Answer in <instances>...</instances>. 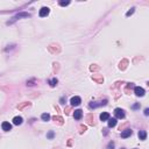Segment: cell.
Returning a JSON list of instances; mask_svg holds the SVG:
<instances>
[{"label":"cell","mask_w":149,"mask_h":149,"mask_svg":"<svg viewBox=\"0 0 149 149\" xmlns=\"http://www.w3.org/2000/svg\"><path fill=\"white\" fill-rule=\"evenodd\" d=\"M114 115H115V119H123L125 118V111L121 108H115Z\"/></svg>","instance_id":"cell-1"},{"label":"cell","mask_w":149,"mask_h":149,"mask_svg":"<svg viewBox=\"0 0 149 149\" xmlns=\"http://www.w3.org/2000/svg\"><path fill=\"white\" fill-rule=\"evenodd\" d=\"M134 92H135V94L138 97H143L144 96V93H146L144 88H140V86H135V88H134Z\"/></svg>","instance_id":"cell-2"},{"label":"cell","mask_w":149,"mask_h":149,"mask_svg":"<svg viewBox=\"0 0 149 149\" xmlns=\"http://www.w3.org/2000/svg\"><path fill=\"white\" fill-rule=\"evenodd\" d=\"M70 103H71V106H78V105H80V103H82V99L77 96L72 97L71 100H70Z\"/></svg>","instance_id":"cell-3"},{"label":"cell","mask_w":149,"mask_h":149,"mask_svg":"<svg viewBox=\"0 0 149 149\" xmlns=\"http://www.w3.org/2000/svg\"><path fill=\"white\" fill-rule=\"evenodd\" d=\"M49 12H50V9L48 8V7H42V8L40 9L39 15H40L41 18H44V17H47V15L49 14Z\"/></svg>","instance_id":"cell-4"},{"label":"cell","mask_w":149,"mask_h":149,"mask_svg":"<svg viewBox=\"0 0 149 149\" xmlns=\"http://www.w3.org/2000/svg\"><path fill=\"white\" fill-rule=\"evenodd\" d=\"M132 134H133V131H132V129H129V128H127V129H125V131L121 132V138H123V139H126V138H129Z\"/></svg>","instance_id":"cell-5"},{"label":"cell","mask_w":149,"mask_h":149,"mask_svg":"<svg viewBox=\"0 0 149 149\" xmlns=\"http://www.w3.org/2000/svg\"><path fill=\"white\" fill-rule=\"evenodd\" d=\"M107 104V100L100 101V103H90V108H96L98 106H105Z\"/></svg>","instance_id":"cell-6"},{"label":"cell","mask_w":149,"mask_h":149,"mask_svg":"<svg viewBox=\"0 0 149 149\" xmlns=\"http://www.w3.org/2000/svg\"><path fill=\"white\" fill-rule=\"evenodd\" d=\"M82 116H83V111H82V110H76V111L73 112V118H75L76 120H80Z\"/></svg>","instance_id":"cell-7"},{"label":"cell","mask_w":149,"mask_h":149,"mask_svg":"<svg viewBox=\"0 0 149 149\" xmlns=\"http://www.w3.org/2000/svg\"><path fill=\"white\" fill-rule=\"evenodd\" d=\"M1 128L5 132H9L12 129V125L9 122H7V121H5V122H2V125H1Z\"/></svg>","instance_id":"cell-8"},{"label":"cell","mask_w":149,"mask_h":149,"mask_svg":"<svg viewBox=\"0 0 149 149\" xmlns=\"http://www.w3.org/2000/svg\"><path fill=\"white\" fill-rule=\"evenodd\" d=\"M99 118H100V120H101V121H107V120L110 119V114L107 113V112H103V113L100 114V116H99Z\"/></svg>","instance_id":"cell-9"},{"label":"cell","mask_w":149,"mask_h":149,"mask_svg":"<svg viewBox=\"0 0 149 149\" xmlns=\"http://www.w3.org/2000/svg\"><path fill=\"white\" fill-rule=\"evenodd\" d=\"M107 121H108V127H110V128H112V127H115V126H116V119H115V118H112V119L110 118Z\"/></svg>","instance_id":"cell-10"},{"label":"cell","mask_w":149,"mask_h":149,"mask_svg":"<svg viewBox=\"0 0 149 149\" xmlns=\"http://www.w3.org/2000/svg\"><path fill=\"white\" fill-rule=\"evenodd\" d=\"M92 79H93V80H96L97 83H99V84H101V83L104 82L103 76H97V75H93V76H92Z\"/></svg>","instance_id":"cell-11"},{"label":"cell","mask_w":149,"mask_h":149,"mask_svg":"<svg viewBox=\"0 0 149 149\" xmlns=\"http://www.w3.org/2000/svg\"><path fill=\"white\" fill-rule=\"evenodd\" d=\"M53 120L55 122H57L58 125H63V123H64V120H63L62 116H56V115H55V116H53Z\"/></svg>","instance_id":"cell-12"},{"label":"cell","mask_w":149,"mask_h":149,"mask_svg":"<svg viewBox=\"0 0 149 149\" xmlns=\"http://www.w3.org/2000/svg\"><path fill=\"white\" fill-rule=\"evenodd\" d=\"M22 118L21 116H15V118H13V123L14 125H17V126H19V125H21L22 123Z\"/></svg>","instance_id":"cell-13"},{"label":"cell","mask_w":149,"mask_h":149,"mask_svg":"<svg viewBox=\"0 0 149 149\" xmlns=\"http://www.w3.org/2000/svg\"><path fill=\"white\" fill-rule=\"evenodd\" d=\"M139 139L140 140H146L147 139V132L146 131H140L139 132Z\"/></svg>","instance_id":"cell-14"},{"label":"cell","mask_w":149,"mask_h":149,"mask_svg":"<svg viewBox=\"0 0 149 149\" xmlns=\"http://www.w3.org/2000/svg\"><path fill=\"white\" fill-rule=\"evenodd\" d=\"M41 118H42L43 121H49V120H50V115H49L48 113H43L42 115H41Z\"/></svg>","instance_id":"cell-15"},{"label":"cell","mask_w":149,"mask_h":149,"mask_svg":"<svg viewBox=\"0 0 149 149\" xmlns=\"http://www.w3.org/2000/svg\"><path fill=\"white\" fill-rule=\"evenodd\" d=\"M57 83H58V80H57L56 78H53V79H50V80H49V84H50V86H53V88L57 85Z\"/></svg>","instance_id":"cell-16"},{"label":"cell","mask_w":149,"mask_h":149,"mask_svg":"<svg viewBox=\"0 0 149 149\" xmlns=\"http://www.w3.org/2000/svg\"><path fill=\"white\" fill-rule=\"evenodd\" d=\"M88 122L90 123V125H92V126H93V125H94V119H93V120H92V115H91V114H90V115H88Z\"/></svg>","instance_id":"cell-17"},{"label":"cell","mask_w":149,"mask_h":149,"mask_svg":"<svg viewBox=\"0 0 149 149\" xmlns=\"http://www.w3.org/2000/svg\"><path fill=\"white\" fill-rule=\"evenodd\" d=\"M29 105H30V103H23V104H21V105H18V108H19V110H22L23 107L29 106Z\"/></svg>","instance_id":"cell-18"},{"label":"cell","mask_w":149,"mask_h":149,"mask_svg":"<svg viewBox=\"0 0 149 149\" xmlns=\"http://www.w3.org/2000/svg\"><path fill=\"white\" fill-rule=\"evenodd\" d=\"M134 7H133V8H131V11H128V12H127V13H126V17H129V15H132V14H133V13H134Z\"/></svg>","instance_id":"cell-19"},{"label":"cell","mask_w":149,"mask_h":149,"mask_svg":"<svg viewBox=\"0 0 149 149\" xmlns=\"http://www.w3.org/2000/svg\"><path fill=\"white\" fill-rule=\"evenodd\" d=\"M70 4V1H60V5L61 6H66V5H69Z\"/></svg>","instance_id":"cell-20"},{"label":"cell","mask_w":149,"mask_h":149,"mask_svg":"<svg viewBox=\"0 0 149 149\" xmlns=\"http://www.w3.org/2000/svg\"><path fill=\"white\" fill-rule=\"evenodd\" d=\"M85 131H86V126H83V125H82V126H80V132H79V133L83 134V132H85Z\"/></svg>","instance_id":"cell-21"},{"label":"cell","mask_w":149,"mask_h":149,"mask_svg":"<svg viewBox=\"0 0 149 149\" xmlns=\"http://www.w3.org/2000/svg\"><path fill=\"white\" fill-rule=\"evenodd\" d=\"M64 112H65V114L68 115V114H70V112H71V108L70 107H66L65 110H64Z\"/></svg>","instance_id":"cell-22"},{"label":"cell","mask_w":149,"mask_h":149,"mask_svg":"<svg viewBox=\"0 0 149 149\" xmlns=\"http://www.w3.org/2000/svg\"><path fill=\"white\" fill-rule=\"evenodd\" d=\"M60 101H61V104H65V103H66V98L62 97L61 99H60Z\"/></svg>","instance_id":"cell-23"},{"label":"cell","mask_w":149,"mask_h":149,"mask_svg":"<svg viewBox=\"0 0 149 149\" xmlns=\"http://www.w3.org/2000/svg\"><path fill=\"white\" fill-rule=\"evenodd\" d=\"M47 136H48V138H49V139H53V138H54V132H49V133H48V135H47Z\"/></svg>","instance_id":"cell-24"},{"label":"cell","mask_w":149,"mask_h":149,"mask_svg":"<svg viewBox=\"0 0 149 149\" xmlns=\"http://www.w3.org/2000/svg\"><path fill=\"white\" fill-rule=\"evenodd\" d=\"M98 69H99V68H98V66H96V65H92V66H91V68H90V70H91V71L98 70Z\"/></svg>","instance_id":"cell-25"},{"label":"cell","mask_w":149,"mask_h":149,"mask_svg":"<svg viewBox=\"0 0 149 149\" xmlns=\"http://www.w3.org/2000/svg\"><path fill=\"white\" fill-rule=\"evenodd\" d=\"M114 148V143L113 142H110L108 143V149H113Z\"/></svg>","instance_id":"cell-26"},{"label":"cell","mask_w":149,"mask_h":149,"mask_svg":"<svg viewBox=\"0 0 149 149\" xmlns=\"http://www.w3.org/2000/svg\"><path fill=\"white\" fill-rule=\"evenodd\" d=\"M149 114V108H146L144 110V115H148Z\"/></svg>","instance_id":"cell-27"},{"label":"cell","mask_w":149,"mask_h":149,"mask_svg":"<svg viewBox=\"0 0 149 149\" xmlns=\"http://www.w3.org/2000/svg\"><path fill=\"white\" fill-rule=\"evenodd\" d=\"M138 107H140L139 104H135V105H133V108H138Z\"/></svg>","instance_id":"cell-28"},{"label":"cell","mask_w":149,"mask_h":149,"mask_svg":"<svg viewBox=\"0 0 149 149\" xmlns=\"http://www.w3.org/2000/svg\"><path fill=\"white\" fill-rule=\"evenodd\" d=\"M103 131H104V134H105V135H107V133H108V132H107V128H104Z\"/></svg>","instance_id":"cell-29"},{"label":"cell","mask_w":149,"mask_h":149,"mask_svg":"<svg viewBox=\"0 0 149 149\" xmlns=\"http://www.w3.org/2000/svg\"><path fill=\"white\" fill-rule=\"evenodd\" d=\"M121 149H123V148H121Z\"/></svg>","instance_id":"cell-30"}]
</instances>
